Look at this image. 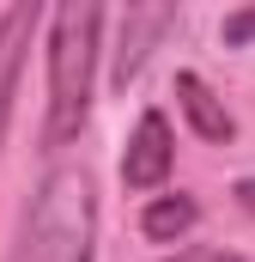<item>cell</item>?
<instances>
[{"mask_svg": "<svg viewBox=\"0 0 255 262\" xmlns=\"http://www.w3.org/2000/svg\"><path fill=\"white\" fill-rule=\"evenodd\" d=\"M97 250V195L85 165H55L18 220L12 262H91Z\"/></svg>", "mask_w": 255, "mask_h": 262, "instance_id": "6da1fadb", "label": "cell"}, {"mask_svg": "<svg viewBox=\"0 0 255 262\" xmlns=\"http://www.w3.org/2000/svg\"><path fill=\"white\" fill-rule=\"evenodd\" d=\"M116 25H122V49H116V85H128V79L146 67V49H152V37L176 25V12H170V6H128Z\"/></svg>", "mask_w": 255, "mask_h": 262, "instance_id": "5b68a950", "label": "cell"}, {"mask_svg": "<svg viewBox=\"0 0 255 262\" xmlns=\"http://www.w3.org/2000/svg\"><path fill=\"white\" fill-rule=\"evenodd\" d=\"M176 98H183V116L194 122L200 140H231V134H237V122L225 116V104L213 98V85H207L200 73H176Z\"/></svg>", "mask_w": 255, "mask_h": 262, "instance_id": "8992f818", "label": "cell"}, {"mask_svg": "<svg viewBox=\"0 0 255 262\" xmlns=\"http://www.w3.org/2000/svg\"><path fill=\"white\" fill-rule=\"evenodd\" d=\"M255 37V6L249 12H231V18H225V43H249Z\"/></svg>", "mask_w": 255, "mask_h": 262, "instance_id": "9c48e42d", "label": "cell"}, {"mask_svg": "<svg viewBox=\"0 0 255 262\" xmlns=\"http://www.w3.org/2000/svg\"><path fill=\"white\" fill-rule=\"evenodd\" d=\"M194 220H200V207H194L189 195H158L146 213H140V232H146L152 244H170V238L194 232Z\"/></svg>", "mask_w": 255, "mask_h": 262, "instance_id": "52a82bcc", "label": "cell"}, {"mask_svg": "<svg viewBox=\"0 0 255 262\" xmlns=\"http://www.w3.org/2000/svg\"><path fill=\"white\" fill-rule=\"evenodd\" d=\"M97 31H104L97 6H55L49 12V122H43L49 146H67L85 128L91 73H97Z\"/></svg>", "mask_w": 255, "mask_h": 262, "instance_id": "7a4b0ae2", "label": "cell"}, {"mask_svg": "<svg viewBox=\"0 0 255 262\" xmlns=\"http://www.w3.org/2000/svg\"><path fill=\"white\" fill-rule=\"evenodd\" d=\"M170 159H176V140H170V122L158 110H146L134 122V140L122 152V183L128 189H158L170 177Z\"/></svg>", "mask_w": 255, "mask_h": 262, "instance_id": "3957f363", "label": "cell"}, {"mask_svg": "<svg viewBox=\"0 0 255 262\" xmlns=\"http://www.w3.org/2000/svg\"><path fill=\"white\" fill-rule=\"evenodd\" d=\"M170 262H249V256H237V250H213V244H194V250H176Z\"/></svg>", "mask_w": 255, "mask_h": 262, "instance_id": "ba28073f", "label": "cell"}, {"mask_svg": "<svg viewBox=\"0 0 255 262\" xmlns=\"http://www.w3.org/2000/svg\"><path fill=\"white\" fill-rule=\"evenodd\" d=\"M237 201H243V213L255 220V177H243V183H237Z\"/></svg>", "mask_w": 255, "mask_h": 262, "instance_id": "30bf717a", "label": "cell"}, {"mask_svg": "<svg viewBox=\"0 0 255 262\" xmlns=\"http://www.w3.org/2000/svg\"><path fill=\"white\" fill-rule=\"evenodd\" d=\"M31 31H37V6H6L0 12V140H6V116H12V92H18Z\"/></svg>", "mask_w": 255, "mask_h": 262, "instance_id": "277c9868", "label": "cell"}]
</instances>
